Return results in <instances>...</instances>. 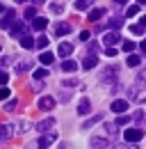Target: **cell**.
I'll list each match as a JSON object with an SVG mask.
<instances>
[{
    "mask_svg": "<svg viewBox=\"0 0 146 149\" xmlns=\"http://www.w3.org/2000/svg\"><path fill=\"white\" fill-rule=\"evenodd\" d=\"M130 101L135 103H144L146 101V90H144V74L137 76V83L130 87Z\"/></svg>",
    "mask_w": 146,
    "mask_h": 149,
    "instance_id": "1",
    "label": "cell"
},
{
    "mask_svg": "<svg viewBox=\"0 0 146 149\" xmlns=\"http://www.w3.org/2000/svg\"><path fill=\"white\" fill-rule=\"evenodd\" d=\"M142 138H144V131L142 129H126V133H123L126 142H139Z\"/></svg>",
    "mask_w": 146,
    "mask_h": 149,
    "instance_id": "2",
    "label": "cell"
},
{
    "mask_svg": "<svg viewBox=\"0 0 146 149\" xmlns=\"http://www.w3.org/2000/svg\"><path fill=\"white\" fill-rule=\"evenodd\" d=\"M55 140H57V133H46V135H41V138H39V142H36L34 147L36 149H48Z\"/></svg>",
    "mask_w": 146,
    "mask_h": 149,
    "instance_id": "3",
    "label": "cell"
},
{
    "mask_svg": "<svg viewBox=\"0 0 146 149\" xmlns=\"http://www.w3.org/2000/svg\"><path fill=\"white\" fill-rule=\"evenodd\" d=\"M32 64H34V62H32L30 57H25V60H18L16 64H14V69H16V74H25V71L32 69Z\"/></svg>",
    "mask_w": 146,
    "mask_h": 149,
    "instance_id": "4",
    "label": "cell"
},
{
    "mask_svg": "<svg viewBox=\"0 0 146 149\" xmlns=\"http://www.w3.org/2000/svg\"><path fill=\"white\" fill-rule=\"evenodd\" d=\"M110 110H112V112H116V115L126 112V110H128V101H126V99H116V101H112Z\"/></svg>",
    "mask_w": 146,
    "mask_h": 149,
    "instance_id": "5",
    "label": "cell"
},
{
    "mask_svg": "<svg viewBox=\"0 0 146 149\" xmlns=\"http://www.w3.org/2000/svg\"><path fill=\"white\" fill-rule=\"evenodd\" d=\"M12 135H14V126H12V124H2V126H0V145L7 142Z\"/></svg>",
    "mask_w": 146,
    "mask_h": 149,
    "instance_id": "6",
    "label": "cell"
},
{
    "mask_svg": "<svg viewBox=\"0 0 146 149\" xmlns=\"http://www.w3.org/2000/svg\"><path fill=\"white\" fill-rule=\"evenodd\" d=\"M121 37H119V32L116 30H112V32H105V37H103V44L105 46H114V44H119Z\"/></svg>",
    "mask_w": 146,
    "mask_h": 149,
    "instance_id": "7",
    "label": "cell"
},
{
    "mask_svg": "<svg viewBox=\"0 0 146 149\" xmlns=\"http://www.w3.org/2000/svg\"><path fill=\"white\" fill-rule=\"evenodd\" d=\"M9 28H12V30H9V32H12V37H23V35H25V30H28V28H25V23H21V21H18V23H12V25H9Z\"/></svg>",
    "mask_w": 146,
    "mask_h": 149,
    "instance_id": "8",
    "label": "cell"
},
{
    "mask_svg": "<svg viewBox=\"0 0 146 149\" xmlns=\"http://www.w3.org/2000/svg\"><path fill=\"white\" fill-rule=\"evenodd\" d=\"M53 108H55L53 96H41V99H39V110H53Z\"/></svg>",
    "mask_w": 146,
    "mask_h": 149,
    "instance_id": "9",
    "label": "cell"
},
{
    "mask_svg": "<svg viewBox=\"0 0 146 149\" xmlns=\"http://www.w3.org/2000/svg\"><path fill=\"white\" fill-rule=\"evenodd\" d=\"M53 126H55V119H53V117H48V119H43V122L36 124V131H39V133H46V131H50Z\"/></svg>",
    "mask_w": 146,
    "mask_h": 149,
    "instance_id": "10",
    "label": "cell"
},
{
    "mask_svg": "<svg viewBox=\"0 0 146 149\" xmlns=\"http://www.w3.org/2000/svg\"><path fill=\"white\" fill-rule=\"evenodd\" d=\"M103 83H114L116 80V69L114 67H107L105 71H103V78H101Z\"/></svg>",
    "mask_w": 146,
    "mask_h": 149,
    "instance_id": "11",
    "label": "cell"
},
{
    "mask_svg": "<svg viewBox=\"0 0 146 149\" xmlns=\"http://www.w3.org/2000/svg\"><path fill=\"white\" fill-rule=\"evenodd\" d=\"M57 53H59L62 57H69V55L73 53V46L69 44V41H62V44L57 46Z\"/></svg>",
    "mask_w": 146,
    "mask_h": 149,
    "instance_id": "12",
    "label": "cell"
},
{
    "mask_svg": "<svg viewBox=\"0 0 146 149\" xmlns=\"http://www.w3.org/2000/svg\"><path fill=\"white\" fill-rule=\"evenodd\" d=\"M71 32V25L69 23H57L55 25V37H64V35H69Z\"/></svg>",
    "mask_w": 146,
    "mask_h": 149,
    "instance_id": "13",
    "label": "cell"
},
{
    "mask_svg": "<svg viewBox=\"0 0 146 149\" xmlns=\"http://www.w3.org/2000/svg\"><path fill=\"white\" fill-rule=\"evenodd\" d=\"M91 147H94V149H105V147H110V140H107V138H98V135H96V138H91Z\"/></svg>",
    "mask_w": 146,
    "mask_h": 149,
    "instance_id": "14",
    "label": "cell"
},
{
    "mask_svg": "<svg viewBox=\"0 0 146 149\" xmlns=\"http://www.w3.org/2000/svg\"><path fill=\"white\" fill-rule=\"evenodd\" d=\"M78 112H80V115H89L91 112V101L89 99H82V101L78 103Z\"/></svg>",
    "mask_w": 146,
    "mask_h": 149,
    "instance_id": "15",
    "label": "cell"
},
{
    "mask_svg": "<svg viewBox=\"0 0 146 149\" xmlns=\"http://www.w3.org/2000/svg\"><path fill=\"white\" fill-rule=\"evenodd\" d=\"M12 23H14V12L7 9V12H5V19H0V28H9Z\"/></svg>",
    "mask_w": 146,
    "mask_h": 149,
    "instance_id": "16",
    "label": "cell"
},
{
    "mask_svg": "<svg viewBox=\"0 0 146 149\" xmlns=\"http://www.w3.org/2000/svg\"><path fill=\"white\" fill-rule=\"evenodd\" d=\"M105 16V9L103 7H96V9H89V21H98Z\"/></svg>",
    "mask_w": 146,
    "mask_h": 149,
    "instance_id": "17",
    "label": "cell"
},
{
    "mask_svg": "<svg viewBox=\"0 0 146 149\" xmlns=\"http://www.w3.org/2000/svg\"><path fill=\"white\" fill-rule=\"evenodd\" d=\"M96 64H98V57H96V55H87V57H85V62H82V69H94Z\"/></svg>",
    "mask_w": 146,
    "mask_h": 149,
    "instance_id": "18",
    "label": "cell"
},
{
    "mask_svg": "<svg viewBox=\"0 0 146 149\" xmlns=\"http://www.w3.org/2000/svg\"><path fill=\"white\" fill-rule=\"evenodd\" d=\"M21 39V46L25 48V51H30V48H34V39L32 37H28V35H23V37H18Z\"/></svg>",
    "mask_w": 146,
    "mask_h": 149,
    "instance_id": "19",
    "label": "cell"
},
{
    "mask_svg": "<svg viewBox=\"0 0 146 149\" xmlns=\"http://www.w3.org/2000/svg\"><path fill=\"white\" fill-rule=\"evenodd\" d=\"M39 60H41V64L48 67V64H53V62H55V55H53V53H48V51H43V53L39 55Z\"/></svg>",
    "mask_w": 146,
    "mask_h": 149,
    "instance_id": "20",
    "label": "cell"
},
{
    "mask_svg": "<svg viewBox=\"0 0 146 149\" xmlns=\"http://www.w3.org/2000/svg\"><path fill=\"white\" fill-rule=\"evenodd\" d=\"M32 25H34V30H46V25H48V19H43V16H36L32 21Z\"/></svg>",
    "mask_w": 146,
    "mask_h": 149,
    "instance_id": "21",
    "label": "cell"
},
{
    "mask_svg": "<svg viewBox=\"0 0 146 149\" xmlns=\"http://www.w3.org/2000/svg\"><path fill=\"white\" fill-rule=\"evenodd\" d=\"M91 5H94V0H75V9H78V12L91 9Z\"/></svg>",
    "mask_w": 146,
    "mask_h": 149,
    "instance_id": "22",
    "label": "cell"
},
{
    "mask_svg": "<svg viewBox=\"0 0 146 149\" xmlns=\"http://www.w3.org/2000/svg\"><path fill=\"white\" fill-rule=\"evenodd\" d=\"M78 69V62L75 60H64L62 62V71H75Z\"/></svg>",
    "mask_w": 146,
    "mask_h": 149,
    "instance_id": "23",
    "label": "cell"
},
{
    "mask_svg": "<svg viewBox=\"0 0 146 149\" xmlns=\"http://www.w3.org/2000/svg\"><path fill=\"white\" fill-rule=\"evenodd\" d=\"M101 119H103V115H96V117H91V119H87V122L82 124V129H91V126H94V124H98Z\"/></svg>",
    "mask_w": 146,
    "mask_h": 149,
    "instance_id": "24",
    "label": "cell"
},
{
    "mask_svg": "<svg viewBox=\"0 0 146 149\" xmlns=\"http://www.w3.org/2000/svg\"><path fill=\"white\" fill-rule=\"evenodd\" d=\"M50 12H53V14H62V12H64V5H62L59 0H55V2H50Z\"/></svg>",
    "mask_w": 146,
    "mask_h": 149,
    "instance_id": "25",
    "label": "cell"
},
{
    "mask_svg": "<svg viewBox=\"0 0 146 149\" xmlns=\"http://www.w3.org/2000/svg\"><path fill=\"white\" fill-rule=\"evenodd\" d=\"M142 64V57L139 55H130L128 57V67H139Z\"/></svg>",
    "mask_w": 146,
    "mask_h": 149,
    "instance_id": "26",
    "label": "cell"
},
{
    "mask_svg": "<svg viewBox=\"0 0 146 149\" xmlns=\"http://www.w3.org/2000/svg\"><path fill=\"white\" fill-rule=\"evenodd\" d=\"M9 94H12V90H9L7 85H2V87H0V101H7V99H9Z\"/></svg>",
    "mask_w": 146,
    "mask_h": 149,
    "instance_id": "27",
    "label": "cell"
},
{
    "mask_svg": "<svg viewBox=\"0 0 146 149\" xmlns=\"http://www.w3.org/2000/svg\"><path fill=\"white\" fill-rule=\"evenodd\" d=\"M32 76H34L36 80H41V78H46V76H48V69H46V67H41V69H36Z\"/></svg>",
    "mask_w": 146,
    "mask_h": 149,
    "instance_id": "28",
    "label": "cell"
},
{
    "mask_svg": "<svg viewBox=\"0 0 146 149\" xmlns=\"http://www.w3.org/2000/svg\"><path fill=\"white\" fill-rule=\"evenodd\" d=\"M121 25H123V19H121V16H116V19L110 21V28H114V30H119Z\"/></svg>",
    "mask_w": 146,
    "mask_h": 149,
    "instance_id": "29",
    "label": "cell"
},
{
    "mask_svg": "<svg viewBox=\"0 0 146 149\" xmlns=\"http://www.w3.org/2000/svg\"><path fill=\"white\" fill-rule=\"evenodd\" d=\"M128 122H130V117H126V115H123V112H121V115H119V119H116V124H114V126H126Z\"/></svg>",
    "mask_w": 146,
    "mask_h": 149,
    "instance_id": "30",
    "label": "cell"
},
{
    "mask_svg": "<svg viewBox=\"0 0 146 149\" xmlns=\"http://www.w3.org/2000/svg\"><path fill=\"white\" fill-rule=\"evenodd\" d=\"M135 48H137V44H135V41H123V51H126V53H132Z\"/></svg>",
    "mask_w": 146,
    "mask_h": 149,
    "instance_id": "31",
    "label": "cell"
},
{
    "mask_svg": "<svg viewBox=\"0 0 146 149\" xmlns=\"http://www.w3.org/2000/svg\"><path fill=\"white\" fill-rule=\"evenodd\" d=\"M34 46H36V48H46V46H48V37H39L34 41Z\"/></svg>",
    "mask_w": 146,
    "mask_h": 149,
    "instance_id": "32",
    "label": "cell"
},
{
    "mask_svg": "<svg viewBox=\"0 0 146 149\" xmlns=\"http://www.w3.org/2000/svg\"><path fill=\"white\" fill-rule=\"evenodd\" d=\"M16 106H18V101H14V99H12V101H7L5 110H7V112H14V110H16Z\"/></svg>",
    "mask_w": 146,
    "mask_h": 149,
    "instance_id": "33",
    "label": "cell"
},
{
    "mask_svg": "<svg viewBox=\"0 0 146 149\" xmlns=\"http://www.w3.org/2000/svg\"><path fill=\"white\" fill-rule=\"evenodd\" d=\"M139 14V5H130L128 7V16H137Z\"/></svg>",
    "mask_w": 146,
    "mask_h": 149,
    "instance_id": "34",
    "label": "cell"
},
{
    "mask_svg": "<svg viewBox=\"0 0 146 149\" xmlns=\"http://www.w3.org/2000/svg\"><path fill=\"white\" fill-rule=\"evenodd\" d=\"M36 16V9L34 7H28V9H25V19H34Z\"/></svg>",
    "mask_w": 146,
    "mask_h": 149,
    "instance_id": "35",
    "label": "cell"
},
{
    "mask_svg": "<svg viewBox=\"0 0 146 149\" xmlns=\"http://www.w3.org/2000/svg\"><path fill=\"white\" fill-rule=\"evenodd\" d=\"M130 30H132L135 35H144V25H142V23H139V25H132Z\"/></svg>",
    "mask_w": 146,
    "mask_h": 149,
    "instance_id": "36",
    "label": "cell"
},
{
    "mask_svg": "<svg viewBox=\"0 0 146 149\" xmlns=\"http://www.w3.org/2000/svg\"><path fill=\"white\" fill-rule=\"evenodd\" d=\"M64 85H66V87H75V85H78V80H75V78H66V80H64Z\"/></svg>",
    "mask_w": 146,
    "mask_h": 149,
    "instance_id": "37",
    "label": "cell"
},
{
    "mask_svg": "<svg viewBox=\"0 0 146 149\" xmlns=\"http://www.w3.org/2000/svg\"><path fill=\"white\" fill-rule=\"evenodd\" d=\"M7 80H9V74L0 71V85H7Z\"/></svg>",
    "mask_w": 146,
    "mask_h": 149,
    "instance_id": "38",
    "label": "cell"
},
{
    "mask_svg": "<svg viewBox=\"0 0 146 149\" xmlns=\"http://www.w3.org/2000/svg\"><path fill=\"white\" fill-rule=\"evenodd\" d=\"M96 51H98V44L91 41V44H89V55H96Z\"/></svg>",
    "mask_w": 146,
    "mask_h": 149,
    "instance_id": "39",
    "label": "cell"
},
{
    "mask_svg": "<svg viewBox=\"0 0 146 149\" xmlns=\"http://www.w3.org/2000/svg\"><path fill=\"white\" fill-rule=\"evenodd\" d=\"M105 131H107L110 135H114V133H116V126H114V124H107V126H105Z\"/></svg>",
    "mask_w": 146,
    "mask_h": 149,
    "instance_id": "40",
    "label": "cell"
},
{
    "mask_svg": "<svg viewBox=\"0 0 146 149\" xmlns=\"http://www.w3.org/2000/svg\"><path fill=\"white\" fill-rule=\"evenodd\" d=\"M89 37H91V35L87 32V30H82V32H80V39H82V41H89Z\"/></svg>",
    "mask_w": 146,
    "mask_h": 149,
    "instance_id": "41",
    "label": "cell"
},
{
    "mask_svg": "<svg viewBox=\"0 0 146 149\" xmlns=\"http://www.w3.org/2000/svg\"><path fill=\"white\" fill-rule=\"evenodd\" d=\"M142 119H144V112L137 110V112H135V122H142Z\"/></svg>",
    "mask_w": 146,
    "mask_h": 149,
    "instance_id": "42",
    "label": "cell"
},
{
    "mask_svg": "<svg viewBox=\"0 0 146 149\" xmlns=\"http://www.w3.org/2000/svg\"><path fill=\"white\" fill-rule=\"evenodd\" d=\"M105 55H107V57H114V55H116V51H114V48H110V46H107V51H105Z\"/></svg>",
    "mask_w": 146,
    "mask_h": 149,
    "instance_id": "43",
    "label": "cell"
},
{
    "mask_svg": "<svg viewBox=\"0 0 146 149\" xmlns=\"http://www.w3.org/2000/svg\"><path fill=\"white\" fill-rule=\"evenodd\" d=\"M114 2H116V5H126L128 0H114Z\"/></svg>",
    "mask_w": 146,
    "mask_h": 149,
    "instance_id": "44",
    "label": "cell"
},
{
    "mask_svg": "<svg viewBox=\"0 0 146 149\" xmlns=\"http://www.w3.org/2000/svg\"><path fill=\"white\" fill-rule=\"evenodd\" d=\"M59 149H73V147H71V145H62Z\"/></svg>",
    "mask_w": 146,
    "mask_h": 149,
    "instance_id": "45",
    "label": "cell"
},
{
    "mask_svg": "<svg viewBox=\"0 0 146 149\" xmlns=\"http://www.w3.org/2000/svg\"><path fill=\"white\" fill-rule=\"evenodd\" d=\"M137 5H139V7H142V5H146V0H137Z\"/></svg>",
    "mask_w": 146,
    "mask_h": 149,
    "instance_id": "46",
    "label": "cell"
},
{
    "mask_svg": "<svg viewBox=\"0 0 146 149\" xmlns=\"http://www.w3.org/2000/svg\"><path fill=\"white\" fill-rule=\"evenodd\" d=\"M110 149H128V147H112V145H110Z\"/></svg>",
    "mask_w": 146,
    "mask_h": 149,
    "instance_id": "47",
    "label": "cell"
},
{
    "mask_svg": "<svg viewBox=\"0 0 146 149\" xmlns=\"http://www.w3.org/2000/svg\"><path fill=\"white\" fill-rule=\"evenodd\" d=\"M41 2H43V0H34V5H41Z\"/></svg>",
    "mask_w": 146,
    "mask_h": 149,
    "instance_id": "48",
    "label": "cell"
},
{
    "mask_svg": "<svg viewBox=\"0 0 146 149\" xmlns=\"http://www.w3.org/2000/svg\"><path fill=\"white\" fill-rule=\"evenodd\" d=\"M2 12H5V9H2V5H0V14H2Z\"/></svg>",
    "mask_w": 146,
    "mask_h": 149,
    "instance_id": "49",
    "label": "cell"
},
{
    "mask_svg": "<svg viewBox=\"0 0 146 149\" xmlns=\"http://www.w3.org/2000/svg\"><path fill=\"white\" fill-rule=\"evenodd\" d=\"M16 2H28V0H16Z\"/></svg>",
    "mask_w": 146,
    "mask_h": 149,
    "instance_id": "50",
    "label": "cell"
}]
</instances>
